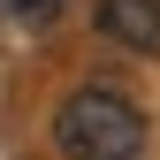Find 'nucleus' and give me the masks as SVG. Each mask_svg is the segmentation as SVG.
Returning a JSON list of instances; mask_svg holds the SVG:
<instances>
[{
    "label": "nucleus",
    "mask_w": 160,
    "mask_h": 160,
    "mask_svg": "<svg viewBox=\"0 0 160 160\" xmlns=\"http://www.w3.org/2000/svg\"><path fill=\"white\" fill-rule=\"evenodd\" d=\"M92 31L107 38V46H122V53H160V0H99L92 8Z\"/></svg>",
    "instance_id": "obj_2"
},
{
    "label": "nucleus",
    "mask_w": 160,
    "mask_h": 160,
    "mask_svg": "<svg viewBox=\"0 0 160 160\" xmlns=\"http://www.w3.org/2000/svg\"><path fill=\"white\" fill-rule=\"evenodd\" d=\"M130 160H137V152H130Z\"/></svg>",
    "instance_id": "obj_3"
},
{
    "label": "nucleus",
    "mask_w": 160,
    "mask_h": 160,
    "mask_svg": "<svg viewBox=\"0 0 160 160\" xmlns=\"http://www.w3.org/2000/svg\"><path fill=\"white\" fill-rule=\"evenodd\" d=\"M53 145L69 160H130L145 145V107L122 99V92H107V84L69 92V107L53 114Z\"/></svg>",
    "instance_id": "obj_1"
}]
</instances>
